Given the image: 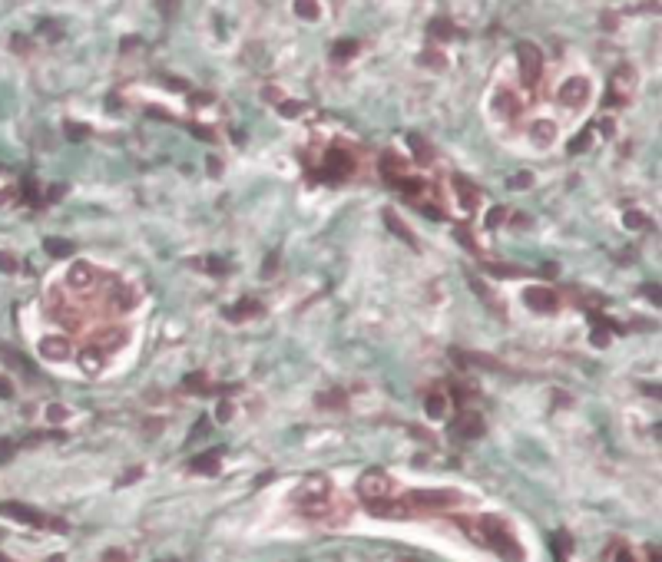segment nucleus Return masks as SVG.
<instances>
[{"instance_id": "nucleus-35", "label": "nucleus", "mask_w": 662, "mask_h": 562, "mask_svg": "<svg viewBox=\"0 0 662 562\" xmlns=\"http://www.w3.org/2000/svg\"><path fill=\"white\" fill-rule=\"evenodd\" d=\"M411 146H414V156H417V163H431L434 159V152H431V146H427L421 136H411Z\"/></svg>"}, {"instance_id": "nucleus-54", "label": "nucleus", "mask_w": 662, "mask_h": 562, "mask_svg": "<svg viewBox=\"0 0 662 562\" xmlns=\"http://www.w3.org/2000/svg\"><path fill=\"white\" fill-rule=\"evenodd\" d=\"M13 50H17V53H27V50H30V43H27L24 37H13Z\"/></svg>"}, {"instance_id": "nucleus-18", "label": "nucleus", "mask_w": 662, "mask_h": 562, "mask_svg": "<svg viewBox=\"0 0 662 562\" xmlns=\"http://www.w3.org/2000/svg\"><path fill=\"white\" fill-rule=\"evenodd\" d=\"M494 110H497L503 119H517L520 110H524V103H520V96H517L510 87H503L497 96H494Z\"/></svg>"}, {"instance_id": "nucleus-9", "label": "nucleus", "mask_w": 662, "mask_h": 562, "mask_svg": "<svg viewBox=\"0 0 662 562\" xmlns=\"http://www.w3.org/2000/svg\"><path fill=\"white\" fill-rule=\"evenodd\" d=\"M37 350H40V357H43V361H53V364L70 361V357H73V344H70L63 334L43 337V341L37 344Z\"/></svg>"}, {"instance_id": "nucleus-52", "label": "nucleus", "mask_w": 662, "mask_h": 562, "mask_svg": "<svg viewBox=\"0 0 662 562\" xmlns=\"http://www.w3.org/2000/svg\"><path fill=\"white\" fill-rule=\"evenodd\" d=\"M262 96H265L268 103H282V89H278V87H268V89L262 93Z\"/></svg>"}, {"instance_id": "nucleus-53", "label": "nucleus", "mask_w": 662, "mask_h": 562, "mask_svg": "<svg viewBox=\"0 0 662 562\" xmlns=\"http://www.w3.org/2000/svg\"><path fill=\"white\" fill-rule=\"evenodd\" d=\"M642 291H646V298H649L652 304H659V301H662V295H659V288H656V285H646Z\"/></svg>"}, {"instance_id": "nucleus-8", "label": "nucleus", "mask_w": 662, "mask_h": 562, "mask_svg": "<svg viewBox=\"0 0 662 562\" xmlns=\"http://www.w3.org/2000/svg\"><path fill=\"white\" fill-rule=\"evenodd\" d=\"M636 70L633 66H619L610 80V93H612V103H629L633 93H636Z\"/></svg>"}, {"instance_id": "nucleus-56", "label": "nucleus", "mask_w": 662, "mask_h": 562, "mask_svg": "<svg viewBox=\"0 0 662 562\" xmlns=\"http://www.w3.org/2000/svg\"><path fill=\"white\" fill-rule=\"evenodd\" d=\"M209 172H213V175L222 172V165H219V159H209Z\"/></svg>"}, {"instance_id": "nucleus-17", "label": "nucleus", "mask_w": 662, "mask_h": 562, "mask_svg": "<svg viewBox=\"0 0 662 562\" xmlns=\"http://www.w3.org/2000/svg\"><path fill=\"white\" fill-rule=\"evenodd\" d=\"M76 361H80V371H83V374L96 377L103 367H106V354H103L96 344H87V348H80V357H76Z\"/></svg>"}, {"instance_id": "nucleus-57", "label": "nucleus", "mask_w": 662, "mask_h": 562, "mask_svg": "<svg viewBox=\"0 0 662 562\" xmlns=\"http://www.w3.org/2000/svg\"><path fill=\"white\" fill-rule=\"evenodd\" d=\"M603 27H606V30H612V27H616V17H612V13H606V20H603Z\"/></svg>"}, {"instance_id": "nucleus-16", "label": "nucleus", "mask_w": 662, "mask_h": 562, "mask_svg": "<svg viewBox=\"0 0 662 562\" xmlns=\"http://www.w3.org/2000/svg\"><path fill=\"white\" fill-rule=\"evenodd\" d=\"M454 430H457V437L474 440V437L484 434V420H480V413L477 411H461L457 417H454Z\"/></svg>"}, {"instance_id": "nucleus-30", "label": "nucleus", "mask_w": 662, "mask_h": 562, "mask_svg": "<svg viewBox=\"0 0 662 562\" xmlns=\"http://www.w3.org/2000/svg\"><path fill=\"white\" fill-rule=\"evenodd\" d=\"M295 13L301 20H318L322 17V3L318 0H295Z\"/></svg>"}, {"instance_id": "nucleus-15", "label": "nucleus", "mask_w": 662, "mask_h": 562, "mask_svg": "<svg viewBox=\"0 0 662 562\" xmlns=\"http://www.w3.org/2000/svg\"><path fill=\"white\" fill-rule=\"evenodd\" d=\"M110 304L116 308V311H133V308L139 304V291L133 285H123V281H116V278H113Z\"/></svg>"}, {"instance_id": "nucleus-6", "label": "nucleus", "mask_w": 662, "mask_h": 562, "mask_svg": "<svg viewBox=\"0 0 662 562\" xmlns=\"http://www.w3.org/2000/svg\"><path fill=\"white\" fill-rule=\"evenodd\" d=\"M556 100H560L566 110H583V106L593 100V83L583 80V76H570V80L556 89Z\"/></svg>"}, {"instance_id": "nucleus-27", "label": "nucleus", "mask_w": 662, "mask_h": 562, "mask_svg": "<svg viewBox=\"0 0 662 562\" xmlns=\"http://www.w3.org/2000/svg\"><path fill=\"white\" fill-rule=\"evenodd\" d=\"M17 199V182L7 169H0V205H10Z\"/></svg>"}, {"instance_id": "nucleus-11", "label": "nucleus", "mask_w": 662, "mask_h": 562, "mask_svg": "<svg viewBox=\"0 0 662 562\" xmlns=\"http://www.w3.org/2000/svg\"><path fill=\"white\" fill-rule=\"evenodd\" d=\"M450 186H454V199H457V205H461V212H477L480 192H477L474 182H467L463 175H450Z\"/></svg>"}, {"instance_id": "nucleus-25", "label": "nucleus", "mask_w": 662, "mask_h": 562, "mask_svg": "<svg viewBox=\"0 0 662 562\" xmlns=\"http://www.w3.org/2000/svg\"><path fill=\"white\" fill-rule=\"evenodd\" d=\"M225 314H229L232 321H245V318H252V314H262V304H259L255 298H245L242 304H236V308H229Z\"/></svg>"}, {"instance_id": "nucleus-3", "label": "nucleus", "mask_w": 662, "mask_h": 562, "mask_svg": "<svg viewBox=\"0 0 662 562\" xmlns=\"http://www.w3.org/2000/svg\"><path fill=\"white\" fill-rule=\"evenodd\" d=\"M0 516H7L13 523H24V526H37V529H66L63 519H53V516H43V512L30 510L24 503H0Z\"/></svg>"}, {"instance_id": "nucleus-32", "label": "nucleus", "mask_w": 662, "mask_h": 562, "mask_svg": "<svg viewBox=\"0 0 662 562\" xmlns=\"http://www.w3.org/2000/svg\"><path fill=\"white\" fill-rule=\"evenodd\" d=\"M43 249H47V255H53V258H66V255L73 251V245H70V242H63V238H47V242H43Z\"/></svg>"}, {"instance_id": "nucleus-26", "label": "nucleus", "mask_w": 662, "mask_h": 562, "mask_svg": "<svg viewBox=\"0 0 662 562\" xmlns=\"http://www.w3.org/2000/svg\"><path fill=\"white\" fill-rule=\"evenodd\" d=\"M384 222H387V228H391L394 235H401V238H404L408 245H417V238H414V232H411V228H408V225H404V222H401V219H398V215H394V212H384Z\"/></svg>"}, {"instance_id": "nucleus-61", "label": "nucleus", "mask_w": 662, "mask_h": 562, "mask_svg": "<svg viewBox=\"0 0 662 562\" xmlns=\"http://www.w3.org/2000/svg\"><path fill=\"white\" fill-rule=\"evenodd\" d=\"M0 562H7V556H0Z\"/></svg>"}, {"instance_id": "nucleus-24", "label": "nucleus", "mask_w": 662, "mask_h": 562, "mask_svg": "<svg viewBox=\"0 0 662 562\" xmlns=\"http://www.w3.org/2000/svg\"><path fill=\"white\" fill-rule=\"evenodd\" d=\"M461 364H470V367H487V371H500V361L497 357H490V354H463V350H457L454 354Z\"/></svg>"}, {"instance_id": "nucleus-59", "label": "nucleus", "mask_w": 662, "mask_h": 562, "mask_svg": "<svg viewBox=\"0 0 662 562\" xmlns=\"http://www.w3.org/2000/svg\"><path fill=\"white\" fill-rule=\"evenodd\" d=\"M616 562H636V559H633L629 552H619V559H616Z\"/></svg>"}, {"instance_id": "nucleus-49", "label": "nucleus", "mask_w": 662, "mask_h": 562, "mask_svg": "<svg viewBox=\"0 0 662 562\" xmlns=\"http://www.w3.org/2000/svg\"><path fill=\"white\" fill-rule=\"evenodd\" d=\"M66 133H70V139H87L89 136L87 126H76V123H66Z\"/></svg>"}, {"instance_id": "nucleus-48", "label": "nucleus", "mask_w": 662, "mask_h": 562, "mask_svg": "<svg viewBox=\"0 0 662 562\" xmlns=\"http://www.w3.org/2000/svg\"><path fill=\"white\" fill-rule=\"evenodd\" d=\"M215 420H222V424L225 420H232V404H229V400H222V404L215 407Z\"/></svg>"}, {"instance_id": "nucleus-45", "label": "nucleus", "mask_w": 662, "mask_h": 562, "mask_svg": "<svg viewBox=\"0 0 662 562\" xmlns=\"http://www.w3.org/2000/svg\"><path fill=\"white\" fill-rule=\"evenodd\" d=\"M500 222H507V209H490V215H487V228H497Z\"/></svg>"}, {"instance_id": "nucleus-33", "label": "nucleus", "mask_w": 662, "mask_h": 562, "mask_svg": "<svg viewBox=\"0 0 662 562\" xmlns=\"http://www.w3.org/2000/svg\"><path fill=\"white\" fill-rule=\"evenodd\" d=\"M450 394L457 397V404H470V400H477V387H470V384H461V380H454L450 384Z\"/></svg>"}, {"instance_id": "nucleus-51", "label": "nucleus", "mask_w": 662, "mask_h": 562, "mask_svg": "<svg viewBox=\"0 0 662 562\" xmlns=\"http://www.w3.org/2000/svg\"><path fill=\"white\" fill-rule=\"evenodd\" d=\"M13 447H17L13 440H0V463L10 460V457H13Z\"/></svg>"}, {"instance_id": "nucleus-10", "label": "nucleus", "mask_w": 662, "mask_h": 562, "mask_svg": "<svg viewBox=\"0 0 662 562\" xmlns=\"http://www.w3.org/2000/svg\"><path fill=\"white\" fill-rule=\"evenodd\" d=\"M524 301L530 311H540V314H550L560 308V295L550 291V288H526L524 291Z\"/></svg>"}, {"instance_id": "nucleus-4", "label": "nucleus", "mask_w": 662, "mask_h": 562, "mask_svg": "<svg viewBox=\"0 0 662 562\" xmlns=\"http://www.w3.org/2000/svg\"><path fill=\"white\" fill-rule=\"evenodd\" d=\"M358 493L364 503H377V500H391L394 496V480L384 470H364L358 480Z\"/></svg>"}, {"instance_id": "nucleus-37", "label": "nucleus", "mask_w": 662, "mask_h": 562, "mask_svg": "<svg viewBox=\"0 0 662 562\" xmlns=\"http://www.w3.org/2000/svg\"><path fill=\"white\" fill-rule=\"evenodd\" d=\"M626 228H633V232H642V228H649V219H646L642 212H633V209H629V212H626Z\"/></svg>"}, {"instance_id": "nucleus-60", "label": "nucleus", "mask_w": 662, "mask_h": 562, "mask_svg": "<svg viewBox=\"0 0 662 562\" xmlns=\"http://www.w3.org/2000/svg\"><path fill=\"white\" fill-rule=\"evenodd\" d=\"M398 562H414V559H398Z\"/></svg>"}, {"instance_id": "nucleus-40", "label": "nucleus", "mask_w": 662, "mask_h": 562, "mask_svg": "<svg viewBox=\"0 0 662 562\" xmlns=\"http://www.w3.org/2000/svg\"><path fill=\"white\" fill-rule=\"evenodd\" d=\"M278 110H282V116H301V112H305V103L282 100V103H278Z\"/></svg>"}, {"instance_id": "nucleus-2", "label": "nucleus", "mask_w": 662, "mask_h": 562, "mask_svg": "<svg viewBox=\"0 0 662 562\" xmlns=\"http://www.w3.org/2000/svg\"><path fill=\"white\" fill-rule=\"evenodd\" d=\"M457 503H463V496L457 489H411V493L404 496V506H408L411 516H417V512L450 510V506H457Z\"/></svg>"}, {"instance_id": "nucleus-1", "label": "nucleus", "mask_w": 662, "mask_h": 562, "mask_svg": "<svg viewBox=\"0 0 662 562\" xmlns=\"http://www.w3.org/2000/svg\"><path fill=\"white\" fill-rule=\"evenodd\" d=\"M477 542L494 549L503 562H524V546L517 542L510 523L500 516H477Z\"/></svg>"}, {"instance_id": "nucleus-34", "label": "nucleus", "mask_w": 662, "mask_h": 562, "mask_svg": "<svg viewBox=\"0 0 662 562\" xmlns=\"http://www.w3.org/2000/svg\"><path fill=\"white\" fill-rule=\"evenodd\" d=\"M182 387H186V390H196V394H206V390H213V387H209V380H206V374H199V371H196V374H189L186 380H182Z\"/></svg>"}, {"instance_id": "nucleus-28", "label": "nucleus", "mask_w": 662, "mask_h": 562, "mask_svg": "<svg viewBox=\"0 0 662 562\" xmlns=\"http://www.w3.org/2000/svg\"><path fill=\"white\" fill-rule=\"evenodd\" d=\"M424 411H427V417H434V420H440L444 413H447V400H444V394H427V400H424Z\"/></svg>"}, {"instance_id": "nucleus-38", "label": "nucleus", "mask_w": 662, "mask_h": 562, "mask_svg": "<svg viewBox=\"0 0 662 562\" xmlns=\"http://www.w3.org/2000/svg\"><path fill=\"white\" fill-rule=\"evenodd\" d=\"M0 354H3V361L10 364V367H24V374H34V367L27 364V357H20V354H13L10 348H3V350H0Z\"/></svg>"}, {"instance_id": "nucleus-23", "label": "nucleus", "mask_w": 662, "mask_h": 562, "mask_svg": "<svg viewBox=\"0 0 662 562\" xmlns=\"http://www.w3.org/2000/svg\"><path fill=\"white\" fill-rule=\"evenodd\" d=\"M610 341H612L610 321L596 314V318H593V331H589V344H593V348H610Z\"/></svg>"}, {"instance_id": "nucleus-7", "label": "nucleus", "mask_w": 662, "mask_h": 562, "mask_svg": "<svg viewBox=\"0 0 662 562\" xmlns=\"http://www.w3.org/2000/svg\"><path fill=\"white\" fill-rule=\"evenodd\" d=\"M354 172V156H351L345 146H331V149L325 152V163H322V175L325 179H348V175Z\"/></svg>"}, {"instance_id": "nucleus-43", "label": "nucleus", "mask_w": 662, "mask_h": 562, "mask_svg": "<svg viewBox=\"0 0 662 562\" xmlns=\"http://www.w3.org/2000/svg\"><path fill=\"white\" fill-rule=\"evenodd\" d=\"M354 50H358V47H354L351 40H341V43L335 47V60H348V57H351Z\"/></svg>"}, {"instance_id": "nucleus-29", "label": "nucleus", "mask_w": 662, "mask_h": 562, "mask_svg": "<svg viewBox=\"0 0 662 562\" xmlns=\"http://www.w3.org/2000/svg\"><path fill=\"white\" fill-rule=\"evenodd\" d=\"M570 549H573V539H570V533H556V536H553V556H556V562L570 559Z\"/></svg>"}, {"instance_id": "nucleus-5", "label": "nucleus", "mask_w": 662, "mask_h": 562, "mask_svg": "<svg viewBox=\"0 0 662 562\" xmlns=\"http://www.w3.org/2000/svg\"><path fill=\"white\" fill-rule=\"evenodd\" d=\"M517 63H520V83L526 89L537 87L540 76H543V53L533 47V43H520L517 47Z\"/></svg>"}, {"instance_id": "nucleus-42", "label": "nucleus", "mask_w": 662, "mask_h": 562, "mask_svg": "<svg viewBox=\"0 0 662 562\" xmlns=\"http://www.w3.org/2000/svg\"><path fill=\"white\" fill-rule=\"evenodd\" d=\"M24 199L30 202V205H40V192H37V182H34V179L24 182Z\"/></svg>"}, {"instance_id": "nucleus-58", "label": "nucleus", "mask_w": 662, "mask_h": 562, "mask_svg": "<svg viewBox=\"0 0 662 562\" xmlns=\"http://www.w3.org/2000/svg\"><path fill=\"white\" fill-rule=\"evenodd\" d=\"M649 562H659V549L656 546H649Z\"/></svg>"}, {"instance_id": "nucleus-31", "label": "nucleus", "mask_w": 662, "mask_h": 562, "mask_svg": "<svg viewBox=\"0 0 662 562\" xmlns=\"http://www.w3.org/2000/svg\"><path fill=\"white\" fill-rule=\"evenodd\" d=\"M421 63H424V66H431V70H444V66H447V57H444L438 47H427V50L421 53Z\"/></svg>"}, {"instance_id": "nucleus-19", "label": "nucleus", "mask_w": 662, "mask_h": 562, "mask_svg": "<svg viewBox=\"0 0 662 562\" xmlns=\"http://www.w3.org/2000/svg\"><path fill=\"white\" fill-rule=\"evenodd\" d=\"M381 175H384L391 186H398L401 179L411 175V172H408V163L401 159L398 152H384V156H381Z\"/></svg>"}, {"instance_id": "nucleus-22", "label": "nucleus", "mask_w": 662, "mask_h": 562, "mask_svg": "<svg viewBox=\"0 0 662 562\" xmlns=\"http://www.w3.org/2000/svg\"><path fill=\"white\" fill-rule=\"evenodd\" d=\"M427 34H431V40H434V43H450V37L457 34V27L450 24V17H438V20H431Z\"/></svg>"}, {"instance_id": "nucleus-46", "label": "nucleus", "mask_w": 662, "mask_h": 562, "mask_svg": "<svg viewBox=\"0 0 662 562\" xmlns=\"http://www.w3.org/2000/svg\"><path fill=\"white\" fill-rule=\"evenodd\" d=\"M63 417H66V407H60V404H50V407H47V420H50V424H60Z\"/></svg>"}, {"instance_id": "nucleus-50", "label": "nucleus", "mask_w": 662, "mask_h": 562, "mask_svg": "<svg viewBox=\"0 0 662 562\" xmlns=\"http://www.w3.org/2000/svg\"><path fill=\"white\" fill-rule=\"evenodd\" d=\"M530 182H533V175H530V172H517V175L510 179V186H513V188H526Z\"/></svg>"}, {"instance_id": "nucleus-39", "label": "nucleus", "mask_w": 662, "mask_h": 562, "mask_svg": "<svg viewBox=\"0 0 662 562\" xmlns=\"http://www.w3.org/2000/svg\"><path fill=\"white\" fill-rule=\"evenodd\" d=\"M589 142H593V129H587V133H580V136L570 142V152H583V149H589Z\"/></svg>"}, {"instance_id": "nucleus-13", "label": "nucleus", "mask_w": 662, "mask_h": 562, "mask_svg": "<svg viewBox=\"0 0 662 562\" xmlns=\"http://www.w3.org/2000/svg\"><path fill=\"white\" fill-rule=\"evenodd\" d=\"M526 136H530V142H533L537 149H550L553 142H556V136H560V129H556L553 119H537V123H530Z\"/></svg>"}, {"instance_id": "nucleus-41", "label": "nucleus", "mask_w": 662, "mask_h": 562, "mask_svg": "<svg viewBox=\"0 0 662 562\" xmlns=\"http://www.w3.org/2000/svg\"><path fill=\"white\" fill-rule=\"evenodd\" d=\"M179 3H182V0H156V7H159L163 17H175V13H179Z\"/></svg>"}, {"instance_id": "nucleus-21", "label": "nucleus", "mask_w": 662, "mask_h": 562, "mask_svg": "<svg viewBox=\"0 0 662 562\" xmlns=\"http://www.w3.org/2000/svg\"><path fill=\"white\" fill-rule=\"evenodd\" d=\"M96 348L106 354V350H120L126 348V327H106V331H100V337H96Z\"/></svg>"}, {"instance_id": "nucleus-12", "label": "nucleus", "mask_w": 662, "mask_h": 562, "mask_svg": "<svg viewBox=\"0 0 662 562\" xmlns=\"http://www.w3.org/2000/svg\"><path fill=\"white\" fill-rule=\"evenodd\" d=\"M66 285L73 288V291H93V285H96V268L89 262H73L70 272H66Z\"/></svg>"}, {"instance_id": "nucleus-55", "label": "nucleus", "mask_w": 662, "mask_h": 562, "mask_svg": "<svg viewBox=\"0 0 662 562\" xmlns=\"http://www.w3.org/2000/svg\"><path fill=\"white\" fill-rule=\"evenodd\" d=\"M10 394H13L10 380H7V377H0V397H10Z\"/></svg>"}, {"instance_id": "nucleus-14", "label": "nucleus", "mask_w": 662, "mask_h": 562, "mask_svg": "<svg viewBox=\"0 0 662 562\" xmlns=\"http://www.w3.org/2000/svg\"><path fill=\"white\" fill-rule=\"evenodd\" d=\"M364 510H368V516H377V519H411L404 500H377V503H368Z\"/></svg>"}, {"instance_id": "nucleus-47", "label": "nucleus", "mask_w": 662, "mask_h": 562, "mask_svg": "<svg viewBox=\"0 0 662 562\" xmlns=\"http://www.w3.org/2000/svg\"><path fill=\"white\" fill-rule=\"evenodd\" d=\"M0 272H17V258L10 251H0Z\"/></svg>"}, {"instance_id": "nucleus-44", "label": "nucleus", "mask_w": 662, "mask_h": 562, "mask_svg": "<svg viewBox=\"0 0 662 562\" xmlns=\"http://www.w3.org/2000/svg\"><path fill=\"white\" fill-rule=\"evenodd\" d=\"M490 272H494V275H503V278L524 275V272H520V268H513V265H490Z\"/></svg>"}, {"instance_id": "nucleus-36", "label": "nucleus", "mask_w": 662, "mask_h": 562, "mask_svg": "<svg viewBox=\"0 0 662 562\" xmlns=\"http://www.w3.org/2000/svg\"><path fill=\"white\" fill-rule=\"evenodd\" d=\"M315 400H318V407H335V411H338V407H345V394H341V390H328V394H318Z\"/></svg>"}, {"instance_id": "nucleus-20", "label": "nucleus", "mask_w": 662, "mask_h": 562, "mask_svg": "<svg viewBox=\"0 0 662 562\" xmlns=\"http://www.w3.org/2000/svg\"><path fill=\"white\" fill-rule=\"evenodd\" d=\"M219 463H222V450H209V453H202V457H196V460L189 463V470L192 473H219Z\"/></svg>"}]
</instances>
